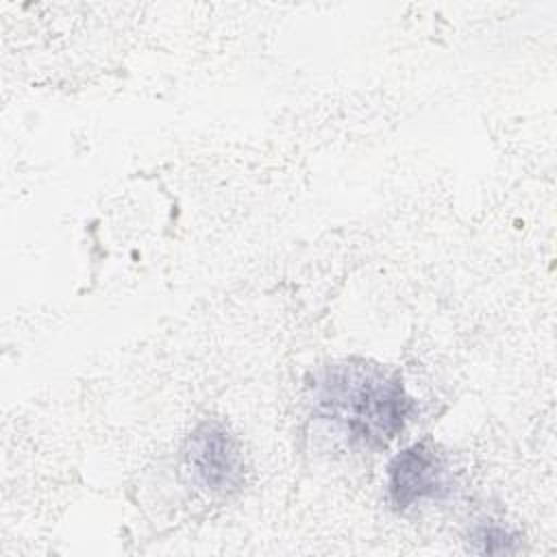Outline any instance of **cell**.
<instances>
[{"label": "cell", "mask_w": 557, "mask_h": 557, "mask_svg": "<svg viewBox=\"0 0 557 557\" xmlns=\"http://www.w3.org/2000/svg\"><path fill=\"white\" fill-rule=\"evenodd\" d=\"M450 487L453 476L446 457L429 440L400 450L387 466V496L396 511L444 498Z\"/></svg>", "instance_id": "3957f363"}, {"label": "cell", "mask_w": 557, "mask_h": 557, "mask_svg": "<svg viewBox=\"0 0 557 557\" xmlns=\"http://www.w3.org/2000/svg\"><path fill=\"white\" fill-rule=\"evenodd\" d=\"M309 400L313 420L366 450L394 442L416 409L398 372L357 357L320 368L309 383Z\"/></svg>", "instance_id": "6da1fadb"}, {"label": "cell", "mask_w": 557, "mask_h": 557, "mask_svg": "<svg viewBox=\"0 0 557 557\" xmlns=\"http://www.w3.org/2000/svg\"><path fill=\"white\" fill-rule=\"evenodd\" d=\"M183 457L191 479L211 494H228L244 483L239 442L218 420H205L189 433Z\"/></svg>", "instance_id": "7a4b0ae2"}, {"label": "cell", "mask_w": 557, "mask_h": 557, "mask_svg": "<svg viewBox=\"0 0 557 557\" xmlns=\"http://www.w3.org/2000/svg\"><path fill=\"white\" fill-rule=\"evenodd\" d=\"M470 542L474 544L476 553H513L518 550L520 535L503 524L483 520L474 527Z\"/></svg>", "instance_id": "277c9868"}]
</instances>
